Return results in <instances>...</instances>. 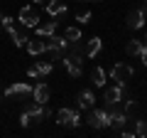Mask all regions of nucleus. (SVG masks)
<instances>
[{
	"instance_id": "2",
	"label": "nucleus",
	"mask_w": 147,
	"mask_h": 138,
	"mask_svg": "<svg viewBox=\"0 0 147 138\" xmlns=\"http://www.w3.org/2000/svg\"><path fill=\"white\" fill-rule=\"evenodd\" d=\"M86 123H88L91 128H96V131L108 128L110 126V113L103 111V109H88V118H86Z\"/></svg>"
},
{
	"instance_id": "4",
	"label": "nucleus",
	"mask_w": 147,
	"mask_h": 138,
	"mask_svg": "<svg viewBox=\"0 0 147 138\" xmlns=\"http://www.w3.org/2000/svg\"><path fill=\"white\" fill-rule=\"evenodd\" d=\"M25 111L30 113L32 123H42V121H47V118L52 116V109H49L47 104H37V101H32V104H27V109H25Z\"/></svg>"
},
{
	"instance_id": "15",
	"label": "nucleus",
	"mask_w": 147,
	"mask_h": 138,
	"mask_svg": "<svg viewBox=\"0 0 147 138\" xmlns=\"http://www.w3.org/2000/svg\"><path fill=\"white\" fill-rule=\"evenodd\" d=\"M100 47H103V40H100V37H91L88 42H86V57H88V59L98 57Z\"/></svg>"
},
{
	"instance_id": "25",
	"label": "nucleus",
	"mask_w": 147,
	"mask_h": 138,
	"mask_svg": "<svg viewBox=\"0 0 147 138\" xmlns=\"http://www.w3.org/2000/svg\"><path fill=\"white\" fill-rule=\"evenodd\" d=\"M12 25H15V20H12V17H7V15L3 17V27H5V30H10Z\"/></svg>"
},
{
	"instance_id": "8",
	"label": "nucleus",
	"mask_w": 147,
	"mask_h": 138,
	"mask_svg": "<svg viewBox=\"0 0 147 138\" xmlns=\"http://www.w3.org/2000/svg\"><path fill=\"white\" fill-rule=\"evenodd\" d=\"M30 94H32V86L27 84V81H17V84H10L5 89L7 99H12V96H30Z\"/></svg>"
},
{
	"instance_id": "23",
	"label": "nucleus",
	"mask_w": 147,
	"mask_h": 138,
	"mask_svg": "<svg viewBox=\"0 0 147 138\" xmlns=\"http://www.w3.org/2000/svg\"><path fill=\"white\" fill-rule=\"evenodd\" d=\"M30 123H32L30 113H27V111H22V116H20V126H22V128H27V126H30Z\"/></svg>"
},
{
	"instance_id": "9",
	"label": "nucleus",
	"mask_w": 147,
	"mask_h": 138,
	"mask_svg": "<svg viewBox=\"0 0 147 138\" xmlns=\"http://www.w3.org/2000/svg\"><path fill=\"white\" fill-rule=\"evenodd\" d=\"M103 101H105V106H113V104H120L123 101V86H108V89L103 91Z\"/></svg>"
},
{
	"instance_id": "17",
	"label": "nucleus",
	"mask_w": 147,
	"mask_h": 138,
	"mask_svg": "<svg viewBox=\"0 0 147 138\" xmlns=\"http://www.w3.org/2000/svg\"><path fill=\"white\" fill-rule=\"evenodd\" d=\"M93 104H96V96H93V91H81L79 94V106L81 109H93Z\"/></svg>"
},
{
	"instance_id": "20",
	"label": "nucleus",
	"mask_w": 147,
	"mask_h": 138,
	"mask_svg": "<svg viewBox=\"0 0 147 138\" xmlns=\"http://www.w3.org/2000/svg\"><path fill=\"white\" fill-rule=\"evenodd\" d=\"M125 52L130 54V57H140V52H142L140 40H130V42H127V47H125Z\"/></svg>"
},
{
	"instance_id": "19",
	"label": "nucleus",
	"mask_w": 147,
	"mask_h": 138,
	"mask_svg": "<svg viewBox=\"0 0 147 138\" xmlns=\"http://www.w3.org/2000/svg\"><path fill=\"white\" fill-rule=\"evenodd\" d=\"M91 81H93V86H100V89H103V86H105V72L100 67H93V72H91Z\"/></svg>"
},
{
	"instance_id": "22",
	"label": "nucleus",
	"mask_w": 147,
	"mask_h": 138,
	"mask_svg": "<svg viewBox=\"0 0 147 138\" xmlns=\"http://www.w3.org/2000/svg\"><path fill=\"white\" fill-rule=\"evenodd\" d=\"M132 123H135V136H147V121H142V118H132Z\"/></svg>"
},
{
	"instance_id": "31",
	"label": "nucleus",
	"mask_w": 147,
	"mask_h": 138,
	"mask_svg": "<svg viewBox=\"0 0 147 138\" xmlns=\"http://www.w3.org/2000/svg\"><path fill=\"white\" fill-rule=\"evenodd\" d=\"M145 3H147V0H145Z\"/></svg>"
},
{
	"instance_id": "6",
	"label": "nucleus",
	"mask_w": 147,
	"mask_h": 138,
	"mask_svg": "<svg viewBox=\"0 0 147 138\" xmlns=\"http://www.w3.org/2000/svg\"><path fill=\"white\" fill-rule=\"evenodd\" d=\"M17 22H20L22 27H32V30H34L37 27V22H39V12L34 10V8H22L20 10V17H17Z\"/></svg>"
},
{
	"instance_id": "27",
	"label": "nucleus",
	"mask_w": 147,
	"mask_h": 138,
	"mask_svg": "<svg viewBox=\"0 0 147 138\" xmlns=\"http://www.w3.org/2000/svg\"><path fill=\"white\" fill-rule=\"evenodd\" d=\"M140 57H142V64L147 67V49H142V52H140Z\"/></svg>"
},
{
	"instance_id": "1",
	"label": "nucleus",
	"mask_w": 147,
	"mask_h": 138,
	"mask_svg": "<svg viewBox=\"0 0 147 138\" xmlns=\"http://www.w3.org/2000/svg\"><path fill=\"white\" fill-rule=\"evenodd\" d=\"M42 40H44V52L52 54V62H61L69 42L64 37H57L54 32H52V35H47V37H42Z\"/></svg>"
},
{
	"instance_id": "24",
	"label": "nucleus",
	"mask_w": 147,
	"mask_h": 138,
	"mask_svg": "<svg viewBox=\"0 0 147 138\" xmlns=\"http://www.w3.org/2000/svg\"><path fill=\"white\" fill-rule=\"evenodd\" d=\"M88 20H91V12H79V15H76V22H84L86 25Z\"/></svg>"
},
{
	"instance_id": "3",
	"label": "nucleus",
	"mask_w": 147,
	"mask_h": 138,
	"mask_svg": "<svg viewBox=\"0 0 147 138\" xmlns=\"http://www.w3.org/2000/svg\"><path fill=\"white\" fill-rule=\"evenodd\" d=\"M132 74H135V69L130 67V64H113V69H110V77H113V81H115L118 86H125V81L132 79Z\"/></svg>"
},
{
	"instance_id": "21",
	"label": "nucleus",
	"mask_w": 147,
	"mask_h": 138,
	"mask_svg": "<svg viewBox=\"0 0 147 138\" xmlns=\"http://www.w3.org/2000/svg\"><path fill=\"white\" fill-rule=\"evenodd\" d=\"M64 40H66V42H74V40H81V30H79L76 25L66 27V32H64Z\"/></svg>"
},
{
	"instance_id": "11",
	"label": "nucleus",
	"mask_w": 147,
	"mask_h": 138,
	"mask_svg": "<svg viewBox=\"0 0 147 138\" xmlns=\"http://www.w3.org/2000/svg\"><path fill=\"white\" fill-rule=\"evenodd\" d=\"M49 96H52V91H49V86L44 84H37V86H32V99L37 101V104H47L49 101Z\"/></svg>"
},
{
	"instance_id": "12",
	"label": "nucleus",
	"mask_w": 147,
	"mask_h": 138,
	"mask_svg": "<svg viewBox=\"0 0 147 138\" xmlns=\"http://www.w3.org/2000/svg\"><path fill=\"white\" fill-rule=\"evenodd\" d=\"M47 15L52 17H59V15H66V5H64L61 0H47V5H44Z\"/></svg>"
},
{
	"instance_id": "7",
	"label": "nucleus",
	"mask_w": 147,
	"mask_h": 138,
	"mask_svg": "<svg viewBox=\"0 0 147 138\" xmlns=\"http://www.w3.org/2000/svg\"><path fill=\"white\" fill-rule=\"evenodd\" d=\"M52 72H54V62H37V64H32L27 69V77L30 79H37V77H47Z\"/></svg>"
},
{
	"instance_id": "16",
	"label": "nucleus",
	"mask_w": 147,
	"mask_h": 138,
	"mask_svg": "<svg viewBox=\"0 0 147 138\" xmlns=\"http://www.w3.org/2000/svg\"><path fill=\"white\" fill-rule=\"evenodd\" d=\"M57 30V22L49 20V22H37L34 32H37V37H47V35H52V32Z\"/></svg>"
},
{
	"instance_id": "29",
	"label": "nucleus",
	"mask_w": 147,
	"mask_h": 138,
	"mask_svg": "<svg viewBox=\"0 0 147 138\" xmlns=\"http://www.w3.org/2000/svg\"><path fill=\"white\" fill-rule=\"evenodd\" d=\"M34 3H42V5H44V3H47V0H34Z\"/></svg>"
},
{
	"instance_id": "28",
	"label": "nucleus",
	"mask_w": 147,
	"mask_h": 138,
	"mask_svg": "<svg viewBox=\"0 0 147 138\" xmlns=\"http://www.w3.org/2000/svg\"><path fill=\"white\" fill-rule=\"evenodd\" d=\"M140 44H142V49H147V35H145V37L140 40Z\"/></svg>"
},
{
	"instance_id": "26",
	"label": "nucleus",
	"mask_w": 147,
	"mask_h": 138,
	"mask_svg": "<svg viewBox=\"0 0 147 138\" xmlns=\"http://www.w3.org/2000/svg\"><path fill=\"white\" fill-rule=\"evenodd\" d=\"M140 12H142V17H145V25H147V3H142V8H140Z\"/></svg>"
},
{
	"instance_id": "14",
	"label": "nucleus",
	"mask_w": 147,
	"mask_h": 138,
	"mask_svg": "<svg viewBox=\"0 0 147 138\" xmlns=\"http://www.w3.org/2000/svg\"><path fill=\"white\" fill-rule=\"evenodd\" d=\"M127 27H130V30H140L142 25H145V17H142V12H140V8H137V10H130L127 12Z\"/></svg>"
},
{
	"instance_id": "5",
	"label": "nucleus",
	"mask_w": 147,
	"mask_h": 138,
	"mask_svg": "<svg viewBox=\"0 0 147 138\" xmlns=\"http://www.w3.org/2000/svg\"><path fill=\"white\" fill-rule=\"evenodd\" d=\"M57 123L64 126V128H76V126H81V116L74 109H59L57 111Z\"/></svg>"
},
{
	"instance_id": "32",
	"label": "nucleus",
	"mask_w": 147,
	"mask_h": 138,
	"mask_svg": "<svg viewBox=\"0 0 147 138\" xmlns=\"http://www.w3.org/2000/svg\"><path fill=\"white\" fill-rule=\"evenodd\" d=\"M0 27H3V25H0Z\"/></svg>"
},
{
	"instance_id": "30",
	"label": "nucleus",
	"mask_w": 147,
	"mask_h": 138,
	"mask_svg": "<svg viewBox=\"0 0 147 138\" xmlns=\"http://www.w3.org/2000/svg\"><path fill=\"white\" fill-rule=\"evenodd\" d=\"M93 3H98V0H93Z\"/></svg>"
},
{
	"instance_id": "10",
	"label": "nucleus",
	"mask_w": 147,
	"mask_h": 138,
	"mask_svg": "<svg viewBox=\"0 0 147 138\" xmlns=\"http://www.w3.org/2000/svg\"><path fill=\"white\" fill-rule=\"evenodd\" d=\"M61 64H64V69L69 72V77H81V72H84V62H79V59H69L66 54H64V59H61Z\"/></svg>"
},
{
	"instance_id": "18",
	"label": "nucleus",
	"mask_w": 147,
	"mask_h": 138,
	"mask_svg": "<svg viewBox=\"0 0 147 138\" xmlns=\"http://www.w3.org/2000/svg\"><path fill=\"white\" fill-rule=\"evenodd\" d=\"M27 52L34 54V57H37V54H42V52H44V40H42V37H37V40H27Z\"/></svg>"
},
{
	"instance_id": "13",
	"label": "nucleus",
	"mask_w": 147,
	"mask_h": 138,
	"mask_svg": "<svg viewBox=\"0 0 147 138\" xmlns=\"http://www.w3.org/2000/svg\"><path fill=\"white\" fill-rule=\"evenodd\" d=\"M25 30H27V27H15V25L7 30V32H10V37H12V42H15V47H25V44H27L30 37L25 35Z\"/></svg>"
}]
</instances>
